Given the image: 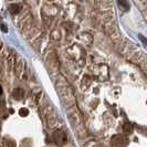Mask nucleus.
I'll return each mask as SVG.
<instances>
[{"label": "nucleus", "mask_w": 147, "mask_h": 147, "mask_svg": "<svg viewBox=\"0 0 147 147\" xmlns=\"http://www.w3.org/2000/svg\"><path fill=\"white\" fill-rule=\"evenodd\" d=\"M24 96V91L22 88H17L13 91V97L16 100H22Z\"/></svg>", "instance_id": "f03ea898"}, {"label": "nucleus", "mask_w": 147, "mask_h": 147, "mask_svg": "<svg viewBox=\"0 0 147 147\" xmlns=\"http://www.w3.org/2000/svg\"><path fill=\"white\" fill-rule=\"evenodd\" d=\"M53 137H54V140L58 143V144H63L66 140V136L64 132L63 131H57V132L54 133V135H53Z\"/></svg>", "instance_id": "f257e3e1"}, {"label": "nucleus", "mask_w": 147, "mask_h": 147, "mask_svg": "<svg viewBox=\"0 0 147 147\" xmlns=\"http://www.w3.org/2000/svg\"><path fill=\"white\" fill-rule=\"evenodd\" d=\"M19 114H20V116L24 117V116H27V115L29 114V111L27 110V109H21L20 112H19Z\"/></svg>", "instance_id": "7ed1b4c3"}, {"label": "nucleus", "mask_w": 147, "mask_h": 147, "mask_svg": "<svg viewBox=\"0 0 147 147\" xmlns=\"http://www.w3.org/2000/svg\"><path fill=\"white\" fill-rule=\"evenodd\" d=\"M2 94V88H1V85H0V95Z\"/></svg>", "instance_id": "39448f33"}, {"label": "nucleus", "mask_w": 147, "mask_h": 147, "mask_svg": "<svg viewBox=\"0 0 147 147\" xmlns=\"http://www.w3.org/2000/svg\"><path fill=\"white\" fill-rule=\"evenodd\" d=\"M140 39L142 40V41H143V43H145L147 45V39H145V38L143 37V36H140Z\"/></svg>", "instance_id": "20e7f679"}]
</instances>
